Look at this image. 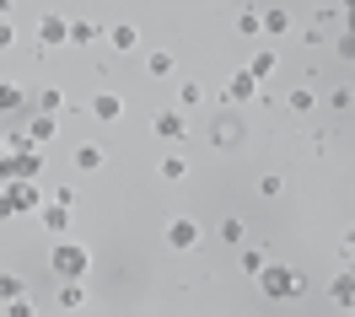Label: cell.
Wrapping results in <instances>:
<instances>
[{
  "instance_id": "obj_26",
  "label": "cell",
  "mask_w": 355,
  "mask_h": 317,
  "mask_svg": "<svg viewBox=\"0 0 355 317\" xmlns=\"http://www.w3.org/2000/svg\"><path fill=\"white\" fill-rule=\"evenodd\" d=\"M178 97L194 108V102H205V87H200V81H183V87H178Z\"/></svg>"
},
{
  "instance_id": "obj_3",
  "label": "cell",
  "mask_w": 355,
  "mask_h": 317,
  "mask_svg": "<svg viewBox=\"0 0 355 317\" xmlns=\"http://www.w3.org/2000/svg\"><path fill=\"white\" fill-rule=\"evenodd\" d=\"M6 194H11V204H17V215H22V210H44V194H38V183H33V178H11V183H6Z\"/></svg>"
},
{
  "instance_id": "obj_21",
  "label": "cell",
  "mask_w": 355,
  "mask_h": 317,
  "mask_svg": "<svg viewBox=\"0 0 355 317\" xmlns=\"http://www.w3.org/2000/svg\"><path fill=\"white\" fill-rule=\"evenodd\" d=\"M11 108H22V87L0 81V114H11Z\"/></svg>"
},
{
  "instance_id": "obj_22",
  "label": "cell",
  "mask_w": 355,
  "mask_h": 317,
  "mask_svg": "<svg viewBox=\"0 0 355 317\" xmlns=\"http://www.w3.org/2000/svg\"><path fill=\"white\" fill-rule=\"evenodd\" d=\"M38 108H44V114H60V108H65V91H60V87H44Z\"/></svg>"
},
{
  "instance_id": "obj_9",
  "label": "cell",
  "mask_w": 355,
  "mask_h": 317,
  "mask_svg": "<svg viewBox=\"0 0 355 317\" xmlns=\"http://www.w3.org/2000/svg\"><path fill=\"white\" fill-rule=\"evenodd\" d=\"M108 44L119 48V54H135V48H140V27H135V22H113L108 27Z\"/></svg>"
},
{
  "instance_id": "obj_17",
  "label": "cell",
  "mask_w": 355,
  "mask_h": 317,
  "mask_svg": "<svg viewBox=\"0 0 355 317\" xmlns=\"http://www.w3.org/2000/svg\"><path fill=\"white\" fill-rule=\"evenodd\" d=\"M275 65H280V60H275V48H259V54L248 60V70H253L259 81H269V75H275Z\"/></svg>"
},
{
  "instance_id": "obj_8",
  "label": "cell",
  "mask_w": 355,
  "mask_h": 317,
  "mask_svg": "<svg viewBox=\"0 0 355 317\" xmlns=\"http://www.w3.org/2000/svg\"><path fill=\"white\" fill-rule=\"evenodd\" d=\"M329 301H334V307H345V312L355 307V269H345V274H334V280H329Z\"/></svg>"
},
{
  "instance_id": "obj_35",
  "label": "cell",
  "mask_w": 355,
  "mask_h": 317,
  "mask_svg": "<svg viewBox=\"0 0 355 317\" xmlns=\"http://www.w3.org/2000/svg\"><path fill=\"white\" fill-rule=\"evenodd\" d=\"M345 248H355V226H350V237H345Z\"/></svg>"
},
{
  "instance_id": "obj_18",
  "label": "cell",
  "mask_w": 355,
  "mask_h": 317,
  "mask_svg": "<svg viewBox=\"0 0 355 317\" xmlns=\"http://www.w3.org/2000/svg\"><path fill=\"white\" fill-rule=\"evenodd\" d=\"M54 301H60L65 312H76V307H87V291H81V280H65V291L54 296Z\"/></svg>"
},
{
  "instance_id": "obj_11",
  "label": "cell",
  "mask_w": 355,
  "mask_h": 317,
  "mask_svg": "<svg viewBox=\"0 0 355 317\" xmlns=\"http://www.w3.org/2000/svg\"><path fill=\"white\" fill-rule=\"evenodd\" d=\"M38 38H44L49 48H54V44H70V22H65V17H54V11H49L44 22H38Z\"/></svg>"
},
{
  "instance_id": "obj_16",
  "label": "cell",
  "mask_w": 355,
  "mask_h": 317,
  "mask_svg": "<svg viewBox=\"0 0 355 317\" xmlns=\"http://www.w3.org/2000/svg\"><path fill=\"white\" fill-rule=\"evenodd\" d=\"M146 75H156V81L173 75V54H167V48H151V54H146Z\"/></svg>"
},
{
  "instance_id": "obj_5",
  "label": "cell",
  "mask_w": 355,
  "mask_h": 317,
  "mask_svg": "<svg viewBox=\"0 0 355 317\" xmlns=\"http://www.w3.org/2000/svg\"><path fill=\"white\" fill-rule=\"evenodd\" d=\"M194 242H200V226H194L189 215H178L173 226H167V248H173V253H189Z\"/></svg>"
},
{
  "instance_id": "obj_4",
  "label": "cell",
  "mask_w": 355,
  "mask_h": 317,
  "mask_svg": "<svg viewBox=\"0 0 355 317\" xmlns=\"http://www.w3.org/2000/svg\"><path fill=\"white\" fill-rule=\"evenodd\" d=\"M151 135H156V140H183V135H189L183 108H162V114H156V124H151Z\"/></svg>"
},
{
  "instance_id": "obj_12",
  "label": "cell",
  "mask_w": 355,
  "mask_h": 317,
  "mask_svg": "<svg viewBox=\"0 0 355 317\" xmlns=\"http://www.w3.org/2000/svg\"><path fill=\"white\" fill-rule=\"evenodd\" d=\"M264 33H269V38L291 33V11H286V6H264Z\"/></svg>"
},
{
  "instance_id": "obj_1",
  "label": "cell",
  "mask_w": 355,
  "mask_h": 317,
  "mask_svg": "<svg viewBox=\"0 0 355 317\" xmlns=\"http://www.w3.org/2000/svg\"><path fill=\"white\" fill-rule=\"evenodd\" d=\"M259 285H264V301H296V296L307 291V280L286 264H264L259 269Z\"/></svg>"
},
{
  "instance_id": "obj_24",
  "label": "cell",
  "mask_w": 355,
  "mask_h": 317,
  "mask_svg": "<svg viewBox=\"0 0 355 317\" xmlns=\"http://www.w3.org/2000/svg\"><path fill=\"white\" fill-rule=\"evenodd\" d=\"M162 178H167V183H183V178H189L183 156H167V161H162Z\"/></svg>"
},
{
  "instance_id": "obj_25",
  "label": "cell",
  "mask_w": 355,
  "mask_h": 317,
  "mask_svg": "<svg viewBox=\"0 0 355 317\" xmlns=\"http://www.w3.org/2000/svg\"><path fill=\"white\" fill-rule=\"evenodd\" d=\"M259 269H264V253H259V248H243V274L259 280Z\"/></svg>"
},
{
  "instance_id": "obj_19",
  "label": "cell",
  "mask_w": 355,
  "mask_h": 317,
  "mask_svg": "<svg viewBox=\"0 0 355 317\" xmlns=\"http://www.w3.org/2000/svg\"><path fill=\"white\" fill-rule=\"evenodd\" d=\"M17 296H27L22 274H0V301H17Z\"/></svg>"
},
{
  "instance_id": "obj_37",
  "label": "cell",
  "mask_w": 355,
  "mask_h": 317,
  "mask_svg": "<svg viewBox=\"0 0 355 317\" xmlns=\"http://www.w3.org/2000/svg\"><path fill=\"white\" fill-rule=\"evenodd\" d=\"M350 312H355V307H350Z\"/></svg>"
},
{
  "instance_id": "obj_20",
  "label": "cell",
  "mask_w": 355,
  "mask_h": 317,
  "mask_svg": "<svg viewBox=\"0 0 355 317\" xmlns=\"http://www.w3.org/2000/svg\"><path fill=\"white\" fill-rule=\"evenodd\" d=\"M286 102L296 108V114H312V102H318V91H312V87H296V91L286 97Z\"/></svg>"
},
{
  "instance_id": "obj_15",
  "label": "cell",
  "mask_w": 355,
  "mask_h": 317,
  "mask_svg": "<svg viewBox=\"0 0 355 317\" xmlns=\"http://www.w3.org/2000/svg\"><path fill=\"white\" fill-rule=\"evenodd\" d=\"M237 33H243V38H259V33H264V11H259V6H248L243 17H237Z\"/></svg>"
},
{
  "instance_id": "obj_34",
  "label": "cell",
  "mask_w": 355,
  "mask_h": 317,
  "mask_svg": "<svg viewBox=\"0 0 355 317\" xmlns=\"http://www.w3.org/2000/svg\"><path fill=\"white\" fill-rule=\"evenodd\" d=\"M0 17H11V0H0Z\"/></svg>"
},
{
  "instance_id": "obj_33",
  "label": "cell",
  "mask_w": 355,
  "mask_h": 317,
  "mask_svg": "<svg viewBox=\"0 0 355 317\" xmlns=\"http://www.w3.org/2000/svg\"><path fill=\"white\" fill-rule=\"evenodd\" d=\"M345 22H350L345 33H355V0H345Z\"/></svg>"
},
{
  "instance_id": "obj_27",
  "label": "cell",
  "mask_w": 355,
  "mask_h": 317,
  "mask_svg": "<svg viewBox=\"0 0 355 317\" xmlns=\"http://www.w3.org/2000/svg\"><path fill=\"white\" fill-rule=\"evenodd\" d=\"M221 242H243V221H237V215L221 221Z\"/></svg>"
},
{
  "instance_id": "obj_31",
  "label": "cell",
  "mask_w": 355,
  "mask_h": 317,
  "mask_svg": "<svg viewBox=\"0 0 355 317\" xmlns=\"http://www.w3.org/2000/svg\"><path fill=\"white\" fill-rule=\"evenodd\" d=\"M334 48H339L345 60H355V33H339V44H334Z\"/></svg>"
},
{
  "instance_id": "obj_30",
  "label": "cell",
  "mask_w": 355,
  "mask_h": 317,
  "mask_svg": "<svg viewBox=\"0 0 355 317\" xmlns=\"http://www.w3.org/2000/svg\"><path fill=\"white\" fill-rule=\"evenodd\" d=\"M17 44V27H11V17H0V48Z\"/></svg>"
},
{
  "instance_id": "obj_36",
  "label": "cell",
  "mask_w": 355,
  "mask_h": 317,
  "mask_svg": "<svg viewBox=\"0 0 355 317\" xmlns=\"http://www.w3.org/2000/svg\"><path fill=\"white\" fill-rule=\"evenodd\" d=\"M0 161H6V140H0Z\"/></svg>"
},
{
  "instance_id": "obj_2",
  "label": "cell",
  "mask_w": 355,
  "mask_h": 317,
  "mask_svg": "<svg viewBox=\"0 0 355 317\" xmlns=\"http://www.w3.org/2000/svg\"><path fill=\"white\" fill-rule=\"evenodd\" d=\"M49 264H54L60 280H87V274H92V253L76 248V242H60V248L49 253Z\"/></svg>"
},
{
  "instance_id": "obj_28",
  "label": "cell",
  "mask_w": 355,
  "mask_h": 317,
  "mask_svg": "<svg viewBox=\"0 0 355 317\" xmlns=\"http://www.w3.org/2000/svg\"><path fill=\"white\" fill-rule=\"evenodd\" d=\"M280 188H286V183H280V172H264V178H259V194H264V199H275Z\"/></svg>"
},
{
  "instance_id": "obj_7",
  "label": "cell",
  "mask_w": 355,
  "mask_h": 317,
  "mask_svg": "<svg viewBox=\"0 0 355 317\" xmlns=\"http://www.w3.org/2000/svg\"><path fill=\"white\" fill-rule=\"evenodd\" d=\"M38 221H44L49 237H65V231H70V204H60V199L44 204V210H38Z\"/></svg>"
},
{
  "instance_id": "obj_6",
  "label": "cell",
  "mask_w": 355,
  "mask_h": 317,
  "mask_svg": "<svg viewBox=\"0 0 355 317\" xmlns=\"http://www.w3.org/2000/svg\"><path fill=\"white\" fill-rule=\"evenodd\" d=\"M259 87H264V81H259L253 70H237V75L226 81V97H232V102H253V97H259Z\"/></svg>"
},
{
  "instance_id": "obj_23",
  "label": "cell",
  "mask_w": 355,
  "mask_h": 317,
  "mask_svg": "<svg viewBox=\"0 0 355 317\" xmlns=\"http://www.w3.org/2000/svg\"><path fill=\"white\" fill-rule=\"evenodd\" d=\"M97 33H103L97 22H70V44H92Z\"/></svg>"
},
{
  "instance_id": "obj_29",
  "label": "cell",
  "mask_w": 355,
  "mask_h": 317,
  "mask_svg": "<svg viewBox=\"0 0 355 317\" xmlns=\"http://www.w3.org/2000/svg\"><path fill=\"white\" fill-rule=\"evenodd\" d=\"M6 312H11V317H33V312H38V307H33V301H22V296H17V301H6Z\"/></svg>"
},
{
  "instance_id": "obj_14",
  "label": "cell",
  "mask_w": 355,
  "mask_h": 317,
  "mask_svg": "<svg viewBox=\"0 0 355 317\" xmlns=\"http://www.w3.org/2000/svg\"><path fill=\"white\" fill-rule=\"evenodd\" d=\"M54 129H60V124H54V114H44V118H33V124H27V140H33V145H49V140H54Z\"/></svg>"
},
{
  "instance_id": "obj_13",
  "label": "cell",
  "mask_w": 355,
  "mask_h": 317,
  "mask_svg": "<svg viewBox=\"0 0 355 317\" xmlns=\"http://www.w3.org/2000/svg\"><path fill=\"white\" fill-rule=\"evenodd\" d=\"M97 167H103V145H76V172H97Z\"/></svg>"
},
{
  "instance_id": "obj_32",
  "label": "cell",
  "mask_w": 355,
  "mask_h": 317,
  "mask_svg": "<svg viewBox=\"0 0 355 317\" xmlns=\"http://www.w3.org/2000/svg\"><path fill=\"white\" fill-rule=\"evenodd\" d=\"M17 215V204H11V194H6V183H0V221H11Z\"/></svg>"
},
{
  "instance_id": "obj_10",
  "label": "cell",
  "mask_w": 355,
  "mask_h": 317,
  "mask_svg": "<svg viewBox=\"0 0 355 317\" xmlns=\"http://www.w3.org/2000/svg\"><path fill=\"white\" fill-rule=\"evenodd\" d=\"M92 114L103 118V124H113V118L124 114V97L119 91H92Z\"/></svg>"
}]
</instances>
